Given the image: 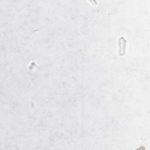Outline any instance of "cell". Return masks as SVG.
Returning a JSON list of instances; mask_svg holds the SVG:
<instances>
[{
  "label": "cell",
  "mask_w": 150,
  "mask_h": 150,
  "mask_svg": "<svg viewBox=\"0 0 150 150\" xmlns=\"http://www.w3.org/2000/svg\"><path fill=\"white\" fill-rule=\"evenodd\" d=\"M126 42L127 41L123 36L118 39V54L120 56H123L125 53Z\"/></svg>",
  "instance_id": "obj_1"
}]
</instances>
